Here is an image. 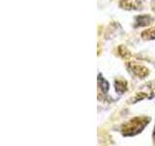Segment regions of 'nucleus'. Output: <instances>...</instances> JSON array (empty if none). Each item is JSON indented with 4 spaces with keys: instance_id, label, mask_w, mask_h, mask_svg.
<instances>
[{
    "instance_id": "nucleus-6",
    "label": "nucleus",
    "mask_w": 155,
    "mask_h": 146,
    "mask_svg": "<svg viewBox=\"0 0 155 146\" xmlns=\"http://www.w3.org/2000/svg\"><path fill=\"white\" fill-rule=\"evenodd\" d=\"M114 89L118 95H123L128 90V83L125 79H115L114 80Z\"/></svg>"
},
{
    "instance_id": "nucleus-3",
    "label": "nucleus",
    "mask_w": 155,
    "mask_h": 146,
    "mask_svg": "<svg viewBox=\"0 0 155 146\" xmlns=\"http://www.w3.org/2000/svg\"><path fill=\"white\" fill-rule=\"evenodd\" d=\"M127 69L133 76L138 79H144L149 75V69L143 64H140L135 61H129L127 63Z\"/></svg>"
},
{
    "instance_id": "nucleus-4",
    "label": "nucleus",
    "mask_w": 155,
    "mask_h": 146,
    "mask_svg": "<svg viewBox=\"0 0 155 146\" xmlns=\"http://www.w3.org/2000/svg\"><path fill=\"white\" fill-rule=\"evenodd\" d=\"M118 6L126 11H138L143 9V0H119Z\"/></svg>"
},
{
    "instance_id": "nucleus-5",
    "label": "nucleus",
    "mask_w": 155,
    "mask_h": 146,
    "mask_svg": "<svg viewBox=\"0 0 155 146\" xmlns=\"http://www.w3.org/2000/svg\"><path fill=\"white\" fill-rule=\"evenodd\" d=\"M154 22V18L150 15H139L135 17L134 27H144L151 26Z\"/></svg>"
},
{
    "instance_id": "nucleus-1",
    "label": "nucleus",
    "mask_w": 155,
    "mask_h": 146,
    "mask_svg": "<svg viewBox=\"0 0 155 146\" xmlns=\"http://www.w3.org/2000/svg\"><path fill=\"white\" fill-rule=\"evenodd\" d=\"M150 120V117L147 116H136L121 126L120 133L123 136H135L142 133Z\"/></svg>"
},
{
    "instance_id": "nucleus-2",
    "label": "nucleus",
    "mask_w": 155,
    "mask_h": 146,
    "mask_svg": "<svg viewBox=\"0 0 155 146\" xmlns=\"http://www.w3.org/2000/svg\"><path fill=\"white\" fill-rule=\"evenodd\" d=\"M155 97V80L149 81L143 84L137 91L133 97L128 100V103H137L143 99H152Z\"/></svg>"
},
{
    "instance_id": "nucleus-10",
    "label": "nucleus",
    "mask_w": 155,
    "mask_h": 146,
    "mask_svg": "<svg viewBox=\"0 0 155 146\" xmlns=\"http://www.w3.org/2000/svg\"><path fill=\"white\" fill-rule=\"evenodd\" d=\"M150 6H151V10L155 13V0H152L151 3H150Z\"/></svg>"
},
{
    "instance_id": "nucleus-8",
    "label": "nucleus",
    "mask_w": 155,
    "mask_h": 146,
    "mask_svg": "<svg viewBox=\"0 0 155 146\" xmlns=\"http://www.w3.org/2000/svg\"><path fill=\"white\" fill-rule=\"evenodd\" d=\"M98 85H99V89H101L102 92H103L104 95H106L107 92H109V90H110L109 82L107 81L101 74L98 75Z\"/></svg>"
},
{
    "instance_id": "nucleus-11",
    "label": "nucleus",
    "mask_w": 155,
    "mask_h": 146,
    "mask_svg": "<svg viewBox=\"0 0 155 146\" xmlns=\"http://www.w3.org/2000/svg\"><path fill=\"white\" fill-rule=\"evenodd\" d=\"M152 139H153V142L155 144V126H154V129H153V134H152Z\"/></svg>"
},
{
    "instance_id": "nucleus-7",
    "label": "nucleus",
    "mask_w": 155,
    "mask_h": 146,
    "mask_svg": "<svg viewBox=\"0 0 155 146\" xmlns=\"http://www.w3.org/2000/svg\"><path fill=\"white\" fill-rule=\"evenodd\" d=\"M140 37H142V39L144 41L155 40V26H150L147 29H144V30L140 33Z\"/></svg>"
},
{
    "instance_id": "nucleus-9",
    "label": "nucleus",
    "mask_w": 155,
    "mask_h": 146,
    "mask_svg": "<svg viewBox=\"0 0 155 146\" xmlns=\"http://www.w3.org/2000/svg\"><path fill=\"white\" fill-rule=\"evenodd\" d=\"M117 50H118V55L121 57L127 58V57H131V53L129 52V50L125 46H119Z\"/></svg>"
}]
</instances>
